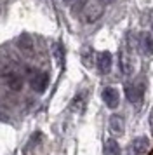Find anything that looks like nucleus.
<instances>
[{"label":"nucleus","instance_id":"13","mask_svg":"<svg viewBox=\"0 0 153 155\" xmlns=\"http://www.w3.org/2000/svg\"><path fill=\"white\" fill-rule=\"evenodd\" d=\"M71 110H73V112H82L83 110V94H78V96L73 99Z\"/></svg>","mask_w":153,"mask_h":155},{"label":"nucleus","instance_id":"8","mask_svg":"<svg viewBox=\"0 0 153 155\" xmlns=\"http://www.w3.org/2000/svg\"><path fill=\"white\" fill-rule=\"evenodd\" d=\"M5 82H7V85H9V89H12V91H19L21 87H23V78H21V75H18L16 71L7 73Z\"/></svg>","mask_w":153,"mask_h":155},{"label":"nucleus","instance_id":"17","mask_svg":"<svg viewBox=\"0 0 153 155\" xmlns=\"http://www.w3.org/2000/svg\"><path fill=\"white\" fill-rule=\"evenodd\" d=\"M101 2H104V4H113L115 0H101Z\"/></svg>","mask_w":153,"mask_h":155},{"label":"nucleus","instance_id":"7","mask_svg":"<svg viewBox=\"0 0 153 155\" xmlns=\"http://www.w3.org/2000/svg\"><path fill=\"white\" fill-rule=\"evenodd\" d=\"M97 70L101 75H106V73H110L111 70V54L108 51H104L101 52L99 56H97Z\"/></svg>","mask_w":153,"mask_h":155},{"label":"nucleus","instance_id":"2","mask_svg":"<svg viewBox=\"0 0 153 155\" xmlns=\"http://www.w3.org/2000/svg\"><path fill=\"white\" fill-rule=\"evenodd\" d=\"M120 68L124 75H132L134 73V56H132V47L129 45L127 49H120Z\"/></svg>","mask_w":153,"mask_h":155},{"label":"nucleus","instance_id":"19","mask_svg":"<svg viewBox=\"0 0 153 155\" xmlns=\"http://www.w3.org/2000/svg\"><path fill=\"white\" fill-rule=\"evenodd\" d=\"M148 155H153V150H151V152H150V153H148Z\"/></svg>","mask_w":153,"mask_h":155},{"label":"nucleus","instance_id":"15","mask_svg":"<svg viewBox=\"0 0 153 155\" xmlns=\"http://www.w3.org/2000/svg\"><path fill=\"white\" fill-rule=\"evenodd\" d=\"M54 54H56L57 63L61 64V63H63V58H64V51H63V45H61V44H56V45H54Z\"/></svg>","mask_w":153,"mask_h":155},{"label":"nucleus","instance_id":"12","mask_svg":"<svg viewBox=\"0 0 153 155\" xmlns=\"http://www.w3.org/2000/svg\"><path fill=\"white\" fill-rule=\"evenodd\" d=\"M139 45H141V49H143L145 54L151 56L153 54V35H143L141 40H139Z\"/></svg>","mask_w":153,"mask_h":155},{"label":"nucleus","instance_id":"18","mask_svg":"<svg viewBox=\"0 0 153 155\" xmlns=\"http://www.w3.org/2000/svg\"><path fill=\"white\" fill-rule=\"evenodd\" d=\"M73 2H78V4H83V2H87V0H73Z\"/></svg>","mask_w":153,"mask_h":155},{"label":"nucleus","instance_id":"10","mask_svg":"<svg viewBox=\"0 0 153 155\" xmlns=\"http://www.w3.org/2000/svg\"><path fill=\"white\" fill-rule=\"evenodd\" d=\"M18 47H19L23 52L30 54V52L33 51V42H31V37L28 35V33H21L19 38H18Z\"/></svg>","mask_w":153,"mask_h":155},{"label":"nucleus","instance_id":"14","mask_svg":"<svg viewBox=\"0 0 153 155\" xmlns=\"http://www.w3.org/2000/svg\"><path fill=\"white\" fill-rule=\"evenodd\" d=\"M90 56H92V49L90 47H85L82 51V61L85 66H92V61H90Z\"/></svg>","mask_w":153,"mask_h":155},{"label":"nucleus","instance_id":"9","mask_svg":"<svg viewBox=\"0 0 153 155\" xmlns=\"http://www.w3.org/2000/svg\"><path fill=\"white\" fill-rule=\"evenodd\" d=\"M148 150V138L141 136L132 141V155H143Z\"/></svg>","mask_w":153,"mask_h":155},{"label":"nucleus","instance_id":"16","mask_svg":"<svg viewBox=\"0 0 153 155\" xmlns=\"http://www.w3.org/2000/svg\"><path fill=\"white\" fill-rule=\"evenodd\" d=\"M148 120H150V129H151V134H153V110L150 112V119Z\"/></svg>","mask_w":153,"mask_h":155},{"label":"nucleus","instance_id":"20","mask_svg":"<svg viewBox=\"0 0 153 155\" xmlns=\"http://www.w3.org/2000/svg\"><path fill=\"white\" fill-rule=\"evenodd\" d=\"M151 33H153V25H151Z\"/></svg>","mask_w":153,"mask_h":155},{"label":"nucleus","instance_id":"11","mask_svg":"<svg viewBox=\"0 0 153 155\" xmlns=\"http://www.w3.org/2000/svg\"><path fill=\"white\" fill-rule=\"evenodd\" d=\"M104 155H120V145H118L117 141L110 138V140L104 141Z\"/></svg>","mask_w":153,"mask_h":155},{"label":"nucleus","instance_id":"4","mask_svg":"<svg viewBox=\"0 0 153 155\" xmlns=\"http://www.w3.org/2000/svg\"><path fill=\"white\" fill-rule=\"evenodd\" d=\"M125 96L132 105H136L143 98V84L141 82H129L125 84Z\"/></svg>","mask_w":153,"mask_h":155},{"label":"nucleus","instance_id":"5","mask_svg":"<svg viewBox=\"0 0 153 155\" xmlns=\"http://www.w3.org/2000/svg\"><path fill=\"white\" fill-rule=\"evenodd\" d=\"M103 101L104 105L108 106V108H117L118 106V101H120V96H118V91L115 87H106L103 91Z\"/></svg>","mask_w":153,"mask_h":155},{"label":"nucleus","instance_id":"3","mask_svg":"<svg viewBox=\"0 0 153 155\" xmlns=\"http://www.w3.org/2000/svg\"><path fill=\"white\" fill-rule=\"evenodd\" d=\"M30 85L35 92H44L49 85V75L45 71H33L30 75Z\"/></svg>","mask_w":153,"mask_h":155},{"label":"nucleus","instance_id":"1","mask_svg":"<svg viewBox=\"0 0 153 155\" xmlns=\"http://www.w3.org/2000/svg\"><path fill=\"white\" fill-rule=\"evenodd\" d=\"M106 4L101 0H89L83 7V21L85 23H96L104 12Z\"/></svg>","mask_w":153,"mask_h":155},{"label":"nucleus","instance_id":"6","mask_svg":"<svg viewBox=\"0 0 153 155\" xmlns=\"http://www.w3.org/2000/svg\"><path fill=\"white\" fill-rule=\"evenodd\" d=\"M110 131L113 136H122L124 134V129H125V120L122 115H111L110 117Z\"/></svg>","mask_w":153,"mask_h":155}]
</instances>
